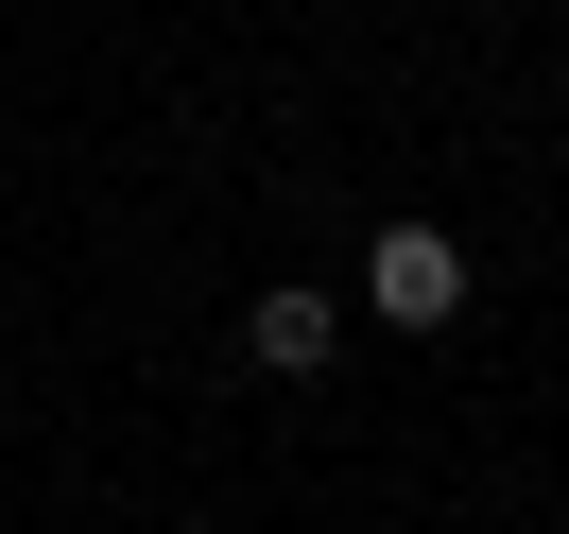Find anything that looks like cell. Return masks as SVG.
Returning <instances> with one entry per match:
<instances>
[{"label":"cell","mask_w":569,"mask_h":534,"mask_svg":"<svg viewBox=\"0 0 569 534\" xmlns=\"http://www.w3.org/2000/svg\"><path fill=\"white\" fill-rule=\"evenodd\" d=\"M362 311L380 328H449L466 311V242L449 224H380V242H362Z\"/></svg>","instance_id":"cell-1"},{"label":"cell","mask_w":569,"mask_h":534,"mask_svg":"<svg viewBox=\"0 0 569 534\" xmlns=\"http://www.w3.org/2000/svg\"><path fill=\"white\" fill-rule=\"evenodd\" d=\"M242 345L277 362V380H328V345H346V293H311V276H277V293H259V311H242Z\"/></svg>","instance_id":"cell-2"}]
</instances>
